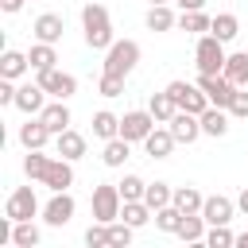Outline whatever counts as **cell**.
I'll return each mask as SVG.
<instances>
[{"instance_id":"6da1fadb","label":"cell","mask_w":248,"mask_h":248,"mask_svg":"<svg viewBox=\"0 0 248 248\" xmlns=\"http://www.w3.org/2000/svg\"><path fill=\"white\" fill-rule=\"evenodd\" d=\"M81 31H85V46L89 50H108L116 43L112 39V19H108L105 4H85L81 8Z\"/></svg>"},{"instance_id":"7a4b0ae2","label":"cell","mask_w":248,"mask_h":248,"mask_svg":"<svg viewBox=\"0 0 248 248\" xmlns=\"http://www.w3.org/2000/svg\"><path fill=\"white\" fill-rule=\"evenodd\" d=\"M194 58H198V74H225V58H229V50H225V43H221L213 31H205V35H198Z\"/></svg>"},{"instance_id":"3957f363","label":"cell","mask_w":248,"mask_h":248,"mask_svg":"<svg viewBox=\"0 0 248 248\" xmlns=\"http://www.w3.org/2000/svg\"><path fill=\"white\" fill-rule=\"evenodd\" d=\"M136 66H140V43H136V39H116V43L105 50V74L128 78Z\"/></svg>"},{"instance_id":"277c9868","label":"cell","mask_w":248,"mask_h":248,"mask_svg":"<svg viewBox=\"0 0 248 248\" xmlns=\"http://www.w3.org/2000/svg\"><path fill=\"white\" fill-rule=\"evenodd\" d=\"M120 205H124V198H120V186H116V182L93 186V221L112 225V221L120 217Z\"/></svg>"},{"instance_id":"5b68a950","label":"cell","mask_w":248,"mask_h":248,"mask_svg":"<svg viewBox=\"0 0 248 248\" xmlns=\"http://www.w3.org/2000/svg\"><path fill=\"white\" fill-rule=\"evenodd\" d=\"M167 93H170L174 105L186 108V112H198V116H202V112L209 108V97H205V89H202L198 81H182V78H178V81L167 85Z\"/></svg>"},{"instance_id":"8992f818","label":"cell","mask_w":248,"mask_h":248,"mask_svg":"<svg viewBox=\"0 0 248 248\" xmlns=\"http://www.w3.org/2000/svg\"><path fill=\"white\" fill-rule=\"evenodd\" d=\"M74 209H78V202H74L70 190H50V202L43 205V221L50 229H66L74 221Z\"/></svg>"},{"instance_id":"52a82bcc","label":"cell","mask_w":248,"mask_h":248,"mask_svg":"<svg viewBox=\"0 0 248 248\" xmlns=\"http://www.w3.org/2000/svg\"><path fill=\"white\" fill-rule=\"evenodd\" d=\"M4 213L12 221H35V213H43V205H39V198H35L31 186H16L8 194V202H4Z\"/></svg>"},{"instance_id":"ba28073f","label":"cell","mask_w":248,"mask_h":248,"mask_svg":"<svg viewBox=\"0 0 248 248\" xmlns=\"http://www.w3.org/2000/svg\"><path fill=\"white\" fill-rule=\"evenodd\" d=\"M155 116H151V108H132V112H124L120 116V136L124 140H132V143H143L151 132H155Z\"/></svg>"},{"instance_id":"9c48e42d","label":"cell","mask_w":248,"mask_h":248,"mask_svg":"<svg viewBox=\"0 0 248 248\" xmlns=\"http://www.w3.org/2000/svg\"><path fill=\"white\" fill-rule=\"evenodd\" d=\"M35 81L50 93V97H58V101H70L74 93H78V78L74 74H66V70H43V74H35Z\"/></svg>"},{"instance_id":"30bf717a","label":"cell","mask_w":248,"mask_h":248,"mask_svg":"<svg viewBox=\"0 0 248 248\" xmlns=\"http://www.w3.org/2000/svg\"><path fill=\"white\" fill-rule=\"evenodd\" d=\"M198 85L205 89L209 105H217V108H229V105H232V93L240 89V85H232L225 74H198Z\"/></svg>"},{"instance_id":"8fae6325","label":"cell","mask_w":248,"mask_h":248,"mask_svg":"<svg viewBox=\"0 0 248 248\" xmlns=\"http://www.w3.org/2000/svg\"><path fill=\"white\" fill-rule=\"evenodd\" d=\"M46 89L39 85V81H27V85H19L16 89V108L23 112V116H39L43 108H46Z\"/></svg>"},{"instance_id":"7c38bea8","label":"cell","mask_w":248,"mask_h":248,"mask_svg":"<svg viewBox=\"0 0 248 248\" xmlns=\"http://www.w3.org/2000/svg\"><path fill=\"white\" fill-rule=\"evenodd\" d=\"M167 128L174 132V140H178V143H194V140L202 136V116H198V112L178 108V112L170 116V124H167Z\"/></svg>"},{"instance_id":"4fadbf2b","label":"cell","mask_w":248,"mask_h":248,"mask_svg":"<svg viewBox=\"0 0 248 248\" xmlns=\"http://www.w3.org/2000/svg\"><path fill=\"white\" fill-rule=\"evenodd\" d=\"M50 128L39 120V116H27V124H19V143L27 147V151H43L46 143H50Z\"/></svg>"},{"instance_id":"5bb4252c","label":"cell","mask_w":248,"mask_h":248,"mask_svg":"<svg viewBox=\"0 0 248 248\" xmlns=\"http://www.w3.org/2000/svg\"><path fill=\"white\" fill-rule=\"evenodd\" d=\"M43 186L46 190H70L74 186V163L62 159V155H54L50 167H46V174H43Z\"/></svg>"},{"instance_id":"9a60e30c","label":"cell","mask_w":248,"mask_h":248,"mask_svg":"<svg viewBox=\"0 0 248 248\" xmlns=\"http://www.w3.org/2000/svg\"><path fill=\"white\" fill-rule=\"evenodd\" d=\"M232 213H236V202H232V198H225V194H209V198H205V205H202V217H205L209 225H229V221H232Z\"/></svg>"},{"instance_id":"2e32d148","label":"cell","mask_w":248,"mask_h":248,"mask_svg":"<svg viewBox=\"0 0 248 248\" xmlns=\"http://www.w3.org/2000/svg\"><path fill=\"white\" fill-rule=\"evenodd\" d=\"M62 31H66V19H62L58 12H43V16L31 23V35H35L39 43H58Z\"/></svg>"},{"instance_id":"e0dca14e","label":"cell","mask_w":248,"mask_h":248,"mask_svg":"<svg viewBox=\"0 0 248 248\" xmlns=\"http://www.w3.org/2000/svg\"><path fill=\"white\" fill-rule=\"evenodd\" d=\"M54 155H62V159L78 163V159L85 155V136H81V132H74V128L58 132V136H54Z\"/></svg>"},{"instance_id":"ac0fdd59","label":"cell","mask_w":248,"mask_h":248,"mask_svg":"<svg viewBox=\"0 0 248 248\" xmlns=\"http://www.w3.org/2000/svg\"><path fill=\"white\" fill-rule=\"evenodd\" d=\"M39 120H43V124L58 136V132H66V128H70V120H74V116H70V105L54 97V101H46V108L39 112Z\"/></svg>"},{"instance_id":"d6986e66","label":"cell","mask_w":248,"mask_h":248,"mask_svg":"<svg viewBox=\"0 0 248 248\" xmlns=\"http://www.w3.org/2000/svg\"><path fill=\"white\" fill-rule=\"evenodd\" d=\"M27 70H31V58H27V50H4V54H0V78H12V81H19Z\"/></svg>"},{"instance_id":"ffe728a7","label":"cell","mask_w":248,"mask_h":248,"mask_svg":"<svg viewBox=\"0 0 248 248\" xmlns=\"http://www.w3.org/2000/svg\"><path fill=\"white\" fill-rule=\"evenodd\" d=\"M229 108H217V105H209L205 112H202V136H213V140H221L225 132H229Z\"/></svg>"},{"instance_id":"44dd1931","label":"cell","mask_w":248,"mask_h":248,"mask_svg":"<svg viewBox=\"0 0 248 248\" xmlns=\"http://www.w3.org/2000/svg\"><path fill=\"white\" fill-rule=\"evenodd\" d=\"M174 143H178V140H174V132H170V128H155V132L143 140V151H147L151 159H167V155L174 151Z\"/></svg>"},{"instance_id":"7402d4cb","label":"cell","mask_w":248,"mask_h":248,"mask_svg":"<svg viewBox=\"0 0 248 248\" xmlns=\"http://www.w3.org/2000/svg\"><path fill=\"white\" fill-rule=\"evenodd\" d=\"M128 155H132V140H124V136H112V140H105L101 163H105V167H124V163H128Z\"/></svg>"},{"instance_id":"603a6c76","label":"cell","mask_w":248,"mask_h":248,"mask_svg":"<svg viewBox=\"0 0 248 248\" xmlns=\"http://www.w3.org/2000/svg\"><path fill=\"white\" fill-rule=\"evenodd\" d=\"M143 23H147V31H170V27H178V16L170 12V4H151Z\"/></svg>"},{"instance_id":"cb8c5ba5","label":"cell","mask_w":248,"mask_h":248,"mask_svg":"<svg viewBox=\"0 0 248 248\" xmlns=\"http://www.w3.org/2000/svg\"><path fill=\"white\" fill-rule=\"evenodd\" d=\"M27 58H31V70L35 74H43V70H54V62H58V50H54V43H31V50H27Z\"/></svg>"},{"instance_id":"d4e9b609","label":"cell","mask_w":248,"mask_h":248,"mask_svg":"<svg viewBox=\"0 0 248 248\" xmlns=\"http://www.w3.org/2000/svg\"><path fill=\"white\" fill-rule=\"evenodd\" d=\"M205 225H209V221H205L202 213H186L174 236H178V240H186V244H202V240H205Z\"/></svg>"},{"instance_id":"484cf974","label":"cell","mask_w":248,"mask_h":248,"mask_svg":"<svg viewBox=\"0 0 248 248\" xmlns=\"http://www.w3.org/2000/svg\"><path fill=\"white\" fill-rule=\"evenodd\" d=\"M170 202H174L182 213H202V205H205V194H202L198 186H178Z\"/></svg>"},{"instance_id":"4316f807","label":"cell","mask_w":248,"mask_h":248,"mask_svg":"<svg viewBox=\"0 0 248 248\" xmlns=\"http://www.w3.org/2000/svg\"><path fill=\"white\" fill-rule=\"evenodd\" d=\"M151 217H155V213H151V205H147L143 198H140V202H124V205H120V221H128L132 229H143Z\"/></svg>"},{"instance_id":"83f0119b","label":"cell","mask_w":248,"mask_h":248,"mask_svg":"<svg viewBox=\"0 0 248 248\" xmlns=\"http://www.w3.org/2000/svg\"><path fill=\"white\" fill-rule=\"evenodd\" d=\"M147 108H151V116L159 120V124H170V116L178 112V105H174V97L163 89V93H151V101H147Z\"/></svg>"},{"instance_id":"f1b7e54d","label":"cell","mask_w":248,"mask_h":248,"mask_svg":"<svg viewBox=\"0 0 248 248\" xmlns=\"http://www.w3.org/2000/svg\"><path fill=\"white\" fill-rule=\"evenodd\" d=\"M93 136H97V140H112V136H120V116L108 112V108L93 112Z\"/></svg>"},{"instance_id":"f546056e","label":"cell","mask_w":248,"mask_h":248,"mask_svg":"<svg viewBox=\"0 0 248 248\" xmlns=\"http://www.w3.org/2000/svg\"><path fill=\"white\" fill-rule=\"evenodd\" d=\"M39 240H43V232H39L35 221H16V225H12V244H16V248H35Z\"/></svg>"},{"instance_id":"4dcf8cb0","label":"cell","mask_w":248,"mask_h":248,"mask_svg":"<svg viewBox=\"0 0 248 248\" xmlns=\"http://www.w3.org/2000/svg\"><path fill=\"white\" fill-rule=\"evenodd\" d=\"M225 78L232 85H248V50H236L225 58Z\"/></svg>"},{"instance_id":"1f68e13d","label":"cell","mask_w":248,"mask_h":248,"mask_svg":"<svg viewBox=\"0 0 248 248\" xmlns=\"http://www.w3.org/2000/svg\"><path fill=\"white\" fill-rule=\"evenodd\" d=\"M221 43H232L236 35H240V19L232 16V12H221V16H213V27H209Z\"/></svg>"},{"instance_id":"d6a6232c","label":"cell","mask_w":248,"mask_h":248,"mask_svg":"<svg viewBox=\"0 0 248 248\" xmlns=\"http://www.w3.org/2000/svg\"><path fill=\"white\" fill-rule=\"evenodd\" d=\"M182 217H186V213H182V209H178V205L170 202V205L155 209V229H159V232H170V236H174V232H178V225H182Z\"/></svg>"},{"instance_id":"836d02e7","label":"cell","mask_w":248,"mask_h":248,"mask_svg":"<svg viewBox=\"0 0 248 248\" xmlns=\"http://www.w3.org/2000/svg\"><path fill=\"white\" fill-rule=\"evenodd\" d=\"M209 27H213V19H209L202 8H198V12H182V16H178V31H190V35H205Z\"/></svg>"},{"instance_id":"e575fe53","label":"cell","mask_w":248,"mask_h":248,"mask_svg":"<svg viewBox=\"0 0 248 248\" xmlns=\"http://www.w3.org/2000/svg\"><path fill=\"white\" fill-rule=\"evenodd\" d=\"M46 167H50V155H43V151H27V155H23V174H27L31 182H43Z\"/></svg>"},{"instance_id":"d590c367","label":"cell","mask_w":248,"mask_h":248,"mask_svg":"<svg viewBox=\"0 0 248 248\" xmlns=\"http://www.w3.org/2000/svg\"><path fill=\"white\" fill-rule=\"evenodd\" d=\"M170 198H174V190L167 182H147V190H143V202L151 205V213L163 209V205H170Z\"/></svg>"},{"instance_id":"8d00e7d4","label":"cell","mask_w":248,"mask_h":248,"mask_svg":"<svg viewBox=\"0 0 248 248\" xmlns=\"http://www.w3.org/2000/svg\"><path fill=\"white\" fill-rule=\"evenodd\" d=\"M116 186H120V198H124V202H140V198H143V190H147V182H143L140 174H124Z\"/></svg>"},{"instance_id":"74e56055","label":"cell","mask_w":248,"mask_h":248,"mask_svg":"<svg viewBox=\"0 0 248 248\" xmlns=\"http://www.w3.org/2000/svg\"><path fill=\"white\" fill-rule=\"evenodd\" d=\"M205 244H209V248H232V244H236V236L229 232V225H209Z\"/></svg>"},{"instance_id":"f35d334b","label":"cell","mask_w":248,"mask_h":248,"mask_svg":"<svg viewBox=\"0 0 248 248\" xmlns=\"http://www.w3.org/2000/svg\"><path fill=\"white\" fill-rule=\"evenodd\" d=\"M132 232H136V229H132L128 221H120V217H116V221L108 225V236H112V248H124V244H132Z\"/></svg>"},{"instance_id":"ab89813d","label":"cell","mask_w":248,"mask_h":248,"mask_svg":"<svg viewBox=\"0 0 248 248\" xmlns=\"http://www.w3.org/2000/svg\"><path fill=\"white\" fill-rule=\"evenodd\" d=\"M85 244H89V248H105V244H112V236H108V225L93 221V225L85 229Z\"/></svg>"},{"instance_id":"60d3db41","label":"cell","mask_w":248,"mask_h":248,"mask_svg":"<svg viewBox=\"0 0 248 248\" xmlns=\"http://www.w3.org/2000/svg\"><path fill=\"white\" fill-rule=\"evenodd\" d=\"M97 89H101V97H108V101H112V97H120V93H124V78H116V74H105V70H101V85H97Z\"/></svg>"},{"instance_id":"b9f144b4","label":"cell","mask_w":248,"mask_h":248,"mask_svg":"<svg viewBox=\"0 0 248 248\" xmlns=\"http://www.w3.org/2000/svg\"><path fill=\"white\" fill-rule=\"evenodd\" d=\"M229 116H236V120H248V85H240V89L232 93V105H229Z\"/></svg>"},{"instance_id":"7bdbcfd3","label":"cell","mask_w":248,"mask_h":248,"mask_svg":"<svg viewBox=\"0 0 248 248\" xmlns=\"http://www.w3.org/2000/svg\"><path fill=\"white\" fill-rule=\"evenodd\" d=\"M27 0H0V12H8V16H16L19 8H23Z\"/></svg>"},{"instance_id":"ee69618b","label":"cell","mask_w":248,"mask_h":248,"mask_svg":"<svg viewBox=\"0 0 248 248\" xmlns=\"http://www.w3.org/2000/svg\"><path fill=\"white\" fill-rule=\"evenodd\" d=\"M182 12H198V8H205V0H174Z\"/></svg>"},{"instance_id":"f6af8a7d","label":"cell","mask_w":248,"mask_h":248,"mask_svg":"<svg viewBox=\"0 0 248 248\" xmlns=\"http://www.w3.org/2000/svg\"><path fill=\"white\" fill-rule=\"evenodd\" d=\"M236 209H240V213H248V186L236 194Z\"/></svg>"},{"instance_id":"bcb514c9","label":"cell","mask_w":248,"mask_h":248,"mask_svg":"<svg viewBox=\"0 0 248 248\" xmlns=\"http://www.w3.org/2000/svg\"><path fill=\"white\" fill-rule=\"evenodd\" d=\"M236 248H248V232H240V236H236Z\"/></svg>"},{"instance_id":"7dc6e473","label":"cell","mask_w":248,"mask_h":248,"mask_svg":"<svg viewBox=\"0 0 248 248\" xmlns=\"http://www.w3.org/2000/svg\"><path fill=\"white\" fill-rule=\"evenodd\" d=\"M147 4H174V0H147Z\"/></svg>"}]
</instances>
